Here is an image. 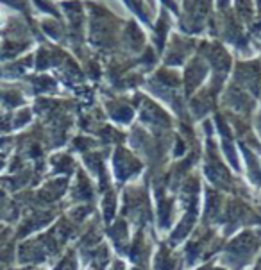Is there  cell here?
Returning a JSON list of instances; mask_svg holds the SVG:
<instances>
[{"mask_svg": "<svg viewBox=\"0 0 261 270\" xmlns=\"http://www.w3.org/2000/svg\"><path fill=\"white\" fill-rule=\"evenodd\" d=\"M4 22H5V16L2 15V11H0V25H4Z\"/></svg>", "mask_w": 261, "mask_h": 270, "instance_id": "6da1fadb", "label": "cell"}]
</instances>
